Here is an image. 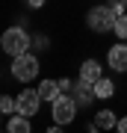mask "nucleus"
Masks as SVG:
<instances>
[{
  "mask_svg": "<svg viewBox=\"0 0 127 133\" xmlns=\"http://www.w3.org/2000/svg\"><path fill=\"white\" fill-rule=\"evenodd\" d=\"M0 48H3V53H9V56H24V53H30V36H27V30L9 27L3 36H0Z\"/></svg>",
  "mask_w": 127,
  "mask_h": 133,
  "instance_id": "1",
  "label": "nucleus"
},
{
  "mask_svg": "<svg viewBox=\"0 0 127 133\" xmlns=\"http://www.w3.org/2000/svg\"><path fill=\"white\" fill-rule=\"evenodd\" d=\"M86 21H89V27L95 30V33H109V30H115L118 12H115L109 3H104V6H95V9H89Z\"/></svg>",
  "mask_w": 127,
  "mask_h": 133,
  "instance_id": "2",
  "label": "nucleus"
},
{
  "mask_svg": "<svg viewBox=\"0 0 127 133\" xmlns=\"http://www.w3.org/2000/svg\"><path fill=\"white\" fill-rule=\"evenodd\" d=\"M50 115H53V121H56L59 127L68 124V121H74V115H77V101L68 98V95H59V98L50 104Z\"/></svg>",
  "mask_w": 127,
  "mask_h": 133,
  "instance_id": "3",
  "label": "nucleus"
},
{
  "mask_svg": "<svg viewBox=\"0 0 127 133\" xmlns=\"http://www.w3.org/2000/svg\"><path fill=\"white\" fill-rule=\"evenodd\" d=\"M36 74H38V59L33 56V53L15 56V62H12V77H15V80L27 83V80H33Z\"/></svg>",
  "mask_w": 127,
  "mask_h": 133,
  "instance_id": "4",
  "label": "nucleus"
},
{
  "mask_svg": "<svg viewBox=\"0 0 127 133\" xmlns=\"http://www.w3.org/2000/svg\"><path fill=\"white\" fill-rule=\"evenodd\" d=\"M38 107H42V95H38V89H27V92H21L18 95V115H36L38 112Z\"/></svg>",
  "mask_w": 127,
  "mask_h": 133,
  "instance_id": "5",
  "label": "nucleus"
},
{
  "mask_svg": "<svg viewBox=\"0 0 127 133\" xmlns=\"http://www.w3.org/2000/svg\"><path fill=\"white\" fill-rule=\"evenodd\" d=\"M101 77H104V68H101V62H98V59H86L83 65H80V80H83V83L95 86Z\"/></svg>",
  "mask_w": 127,
  "mask_h": 133,
  "instance_id": "6",
  "label": "nucleus"
},
{
  "mask_svg": "<svg viewBox=\"0 0 127 133\" xmlns=\"http://www.w3.org/2000/svg\"><path fill=\"white\" fill-rule=\"evenodd\" d=\"M106 62H109V68H115V71H127V44H112L106 53Z\"/></svg>",
  "mask_w": 127,
  "mask_h": 133,
  "instance_id": "7",
  "label": "nucleus"
},
{
  "mask_svg": "<svg viewBox=\"0 0 127 133\" xmlns=\"http://www.w3.org/2000/svg\"><path fill=\"white\" fill-rule=\"evenodd\" d=\"M92 98H95V89H92L89 83H83V80H80V83H74V101H77L80 107H83V104H89Z\"/></svg>",
  "mask_w": 127,
  "mask_h": 133,
  "instance_id": "8",
  "label": "nucleus"
},
{
  "mask_svg": "<svg viewBox=\"0 0 127 133\" xmlns=\"http://www.w3.org/2000/svg\"><path fill=\"white\" fill-rule=\"evenodd\" d=\"M38 95H42V101H50L53 104V101L59 98V83L56 80H44L42 86H38Z\"/></svg>",
  "mask_w": 127,
  "mask_h": 133,
  "instance_id": "9",
  "label": "nucleus"
},
{
  "mask_svg": "<svg viewBox=\"0 0 127 133\" xmlns=\"http://www.w3.org/2000/svg\"><path fill=\"white\" fill-rule=\"evenodd\" d=\"M6 133H30V118H27V115H12Z\"/></svg>",
  "mask_w": 127,
  "mask_h": 133,
  "instance_id": "10",
  "label": "nucleus"
},
{
  "mask_svg": "<svg viewBox=\"0 0 127 133\" xmlns=\"http://www.w3.org/2000/svg\"><path fill=\"white\" fill-rule=\"evenodd\" d=\"M92 89H95V98H112L115 95V86H112V80H106V77H101Z\"/></svg>",
  "mask_w": 127,
  "mask_h": 133,
  "instance_id": "11",
  "label": "nucleus"
},
{
  "mask_svg": "<svg viewBox=\"0 0 127 133\" xmlns=\"http://www.w3.org/2000/svg\"><path fill=\"white\" fill-rule=\"evenodd\" d=\"M115 124H118V118H115V112H109V109H104V112H98V118H95V127H104V130L115 127Z\"/></svg>",
  "mask_w": 127,
  "mask_h": 133,
  "instance_id": "12",
  "label": "nucleus"
},
{
  "mask_svg": "<svg viewBox=\"0 0 127 133\" xmlns=\"http://www.w3.org/2000/svg\"><path fill=\"white\" fill-rule=\"evenodd\" d=\"M0 112H18V98L3 95V98H0Z\"/></svg>",
  "mask_w": 127,
  "mask_h": 133,
  "instance_id": "13",
  "label": "nucleus"
},
{
  "mask_svg": "<svg viewBox=\"0 0 127 133\" xmlns=\"http://www.w3.org/2000/svg\"><path fill=\"white\" fill-rule=\"evenodd\" d=\"M112 33L121 38V42H127V15H118V21H115V30Z\"/></svg>",
  "mask_w": 127,
  "mask_h": 133,
  "instance_id": "14",
  "label": "nucleus"
},
{
  "mask_svg": "<svg viewBox=\"0 0 127 133\" xmlns=\"http://www.w3.org/2000/svg\"><path fill=\"white\" fill-rule=\"evenodd\" d=\"M109 6H112L118 15H127V12H124V9H127V0H109Z\"/></svg>",
  "mask_w": 127,
  "mask_h": 133,
  "instance_id": "15",
  "label": "nucleus"
},
{
  "mask_svg": "<svg viewBox=\"0 0 127 133\" xmlns=\"http://www.w3.org/2000/svg\"><path fill=\"white\" fill-rule=\"evenodd\" d=\"M115 130H118V133H127V115H124V118H118V124H115Z\"/></svg>",
  "mask_w": 127,
  "mask_h": 133,
  "instance_id": "16",
  "label": "nucleus"
},
{
  "mask_svg": "<svg viewBox=\"0 0 127 133\" xmlns=\"http://www.w3.org/2000/svg\"><path fill=\"white\" fill-rule=\"evenodd\" d=\"M27 3H30V6H42L44 0H27Z\"/></svg>",
  "mask_w": 127,
  "mask_h": 133,
  "instance_id": "17",
  "label": "nucleus"
},
{
  "mask_svg": "<svg viewBox=\"0 0 127 133\" xmlns=\"http://www.w3.org/2000/svg\"><path fill=\"white\" fill-rule=\"evenodd\" d=\"M47 133H62V127H59V124H56V127H50V130H47Z\"/></svg>",
  "mask_w": 127,
  "mask_h": 133,
  "instance_id": "18",
  "label": "nucleus"
},
{
  "mask_svg": "<svg viewBox=\"0 0 127 133\" xmlns=\"http://www.w3.org/2000/svg\"><path fill=\"white\" fill-rule=\"evenodd\" d=\"M0 50H3V48H0Z\"/></svg>",
  "mask_w": 127,
  "mask_h": 133,
  "instance_id": "19",
  "label": "nucleus"
},
{
  "mask_svg": "<svg viewBox=\"0 0 127 133\" xmlns=\"http://www.w3.org/2000/svg\"><path fill=\"white\" fill-rule=\"evenodd\" d=\"M0 115H3V112H0Z\"/></svg>",
  "mask_w": 127,
  "mask_h": 133,
  "instance_id": "20",
  "label": "nucleus"
}]
</instances>
